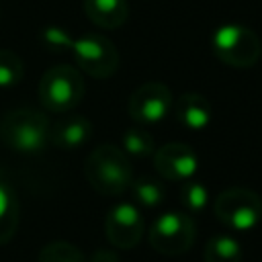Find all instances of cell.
<instances>
[{
  "instance_id": "6da1fadb",
  "label": "cell",
  "mask_w": 262,
  "mask_h": 262,
  "mask_svg": "<svg viewBox=\"0 0 262 262\" xmlns=\"http://www.w3.org/2000/svg\"><path fill=\"white\" fill-rule=\"evenodd\" d=\"M41 37L47 47L57 51H70L78 68L90 78H111L119 68V51L102 35L72 37L59 27H45Z\"/></svg>"
},
{
  "instance_id": "7a4b0ae2",
  "label": "cell",
  "mask_w": 262,
  "mask_h": 262,
  "mask_svg": "<svg viewBox=\"0 0 262 262\" xmlns=\"http://www.w3.org/2000/svg\"><path fill=\"white\" fill-rule=\"evenodd\" d=\"M49 119L33 106H16L0 119V143L20 156H37L49 143Z\"/></svg>"
},
{
  "instance_id": "3957f363",
  "label": "cell",
  "mask_w": 262,
  "mask_h": 262,
  "mask_svg": "<svg viewBox=\"0 0 262 262\" xmlns=\"http://www.w3.org/2000/svg\"><path fill=\"white\" fill-rule=\"evenodd\" d=\"M84 172L90 186L104 196H119L129 190L133 182V166L129 156L113 143L96 145L84 162Z\"/></svg>"
},
{
  "instance_id": "277c9868",
  "label": "cell",
  "mask_w": 262,
  "mask_h": 262,
  "mask_svg": "<svg viewBox=\"0 0 262 262\" xmlns=\"http://www.w3.org/2000/svg\"><path fill=\"white\" fill-rule=\"evenodd\" d=\"M213 53L231 68H252L262 57V41L258 33L239 23H227L215 29L211 37Z\"/></svg>"
},
{
  "instance_id": "5b68a950",
  "label": "cell",
  "mask_w": 262,
  "mask_h": 262,
  "mask_svg": "<svg viewBox=\"0 0 262 262\" xmlns=\"http://www.w3.org/2000/svg\"><path fill=\"white\" fill-rule=\"evenodd\" d=\"M84 76L80 74V70L68 63L49 68L39 80L41 106L51 113H70L84 98Z\"/></svg>"
},
{
  "instance_id": "8992f818",
  "label": "cell",
  "mask_w": 262,
  "mask_h": 262,
  "mask_svg": "<svg viewBox=\"0 0 262 262\" xmlns=\"http://www.w3.org/2000/svg\"><path fill=\"white\" fill-rule=\"evenodd\" d=\"M213 211L225 227L250 231L262 221V196L246 186H229L217 194Z\"/></svg>"
},
{
  "instance_id": "52a82bcc",
  "label": "cell",
  "mask_w": 262,
  "mask_h": 262,
  "mask_svg": "<svg viewBox=\"0 0 262 262\" xmlns=\"http://www.w3.org/2000/svg\"><path fill=\"white\" fill-rule=\"evenodd\" d=\"M149 246L162 256H182L196 239V225L190 215L180 211H166L156 217L149 231Z\"/></svg>"
},
{
  "instance_id": "ba28073f",
  "label": "cell",
  "mask_w": 262,
  "mask_h": 262,
  "mask_svg": "<svg viewBox=\"0 0 262 262\" xmlns=\"http://www.w3.org/2000/svg\"><path fill=\"white\" fill-rule=\"evenodd\" d=\"M174 108V94L162 82H145L137 86L129 96V115L131 119L141 125H160L164 123Z\"/></svg>"
},
{
  "instance_id": "9c48e42d",
  "label": "cell",
  "mask_w": 262,
  "mask_h": 262,
  "mask_svg": "<svg viewBox=\"0 0 262 262\" xmlns=\"http://www.w3.org/2000/svg\"><path fill=\"white\" fill-rule=\"evenodd\" d=\"M143 215L133 203H115L104 217V233L111 246L119 250H133L143 237Z\"/></svg>"
},
{
  "instance_id": "30bf717a",
  "label": "cell",
  "mask_w": 262,
  "mask_h": 262,
  "mask_svg": "<svg viewBox=\"0 0 262 262\" xmlns=\"http://www.w3.org/2000/svg\"><path fill=\"white\" fill-rule=\"evenodd\" d=\"M154 166L162 178L174 180V182H184V180H190L196 176V172L201 168V160L190 145L172 141V143H164L162 147H156Z\"/></svg>"
},
{
  "instance_id": "8fae6325",
  "label": "cell",
  "mask_w": 262,
  "mask_h": 262,
  "mask_svg": "<svg viewBox=\"0 0 262 262\" xmlns=\"http://www.w3.org/2000/svg\"><path fill=\"white\" fill-rule=\"evenodd\" d=\"M172 115L180 127H184L188 131H203L209 127V123L213 119V106L205 94L184 92L178 98H174Z\"/></svg>"
},
{
  "instance_id": "7c38bea8",
  "label": "cell",
  "mask_w": 262,
  "mask_h": 262,
  "mask_svg": "<svg viewBox=\"0 0 262 262\" xmlns=\"http://www.w3.org/2000/svg\"><path fill=\"white\" fill-rule=\"evenodd\" d=\"M92 135V121L84 115H70L49 127V143L61 149H76Z\"/></svg>"
},
{
  "instance_id": "4fadbf2b",
  "label": "cell",
  "mask_w": 262,
  "mask_h": 262,
  "mask_svg": "<svg viewBox=\"0 0 262 262\" xmlns=\"http://www.w3.org/2000/svg\"><path fill=\"white\" fill-rule=\"evenodd\" d=\"M86 16L102 29H119L129 18L127 0H84Z\"/></svg>"
},
{
  "instance_id": "5bb4252c",
  "label": "cell",
  "mask_w": 262,
  "mask_h": 262,
  "mask_svg": "<svg viewBox=\"0 0 262 262\" xmlns=\"http://www.w3.org/2000/svg\"><path fill=\"white\" fill-rule=\"evenodd\" d=\"M20 219V203L14 192V188L0 178V246L8 244L16 229Z\"/></svg>"
},
{
  "instance_id": "9a60e30c",
  "label": "cell",
  "mask_w": 262,
  "mask_h": 262,
  "mask_svg": "<svg viewBox=\"0 0 262 262\" xmlns=\"http://www.w3.org/2000/svg\"><path fill=\"white\" fill-rule=\"evenodd\" d=\"M242 244L229 233H215L205 244V262H242Z\"/></svg>"
},
{
  "instance_id": "2e32d148",
  "label": "cell",
  "mask_w": 262,
  "mask_h": 262,
  "mask_svg": "<svg viewBox=\"0 0 262 262\" xmlns=\"http://www.w3.org/2000/svg\"><path fill=\"white\" fill-rule=\"evenodd\" d=\"M129 188L133 194V201L143 209H158L166 201V186L156 178L141 176L133 180Z\"/></svg>"
},
{
  "instance_id": "e0dca14e",
  "label": "cell",
  "mask_w": 262,
  "mask_h": 262,
  "mask_svg": "<svg viewBox=\"0 0 262 262\" xmlns=\"http://www.w3.org/2000/svg\"><path fill=\"white\" fill-rule=\"evenodd\" d=\"M121 149L131 158H149L156 151V143L149 131H145L141 125H133L123 131Z\"/></svg>"
},
{
  "instance_id": "ac0fdd59",
  "label": "cell",
  "mask_w": 262,
  "mask_h": 262,
  "mask_svg": "<svg viewBox=\"0 0 262 262\" xmlns=\"http://www.w3.org/2000/svg\"><path fill=\"white\" fill-rule=\"evenodd\" d=\"M39 262H90V258L78 246L63 239H55L43 246Z\"/></svg>"
},
{
  "instance_id": "d6986e66",
  "label": "cell",
  "mask_w": 262,
  "mask_h": 262,
  "mask_svg": "<svg viewBox=\"0 0 262 262\" xmlns=\"http://www.w3.org/2000/svg\"><path fill=\"white\" fill-rule=\"evenodd\" d=\"M25 76V61L12 49H0V90L16 86Z\"/></svg>"
},
{
  "instance_id": "ffe728a7",
  "label": "cell",
  "mask_w": 262,
  "mask_h": 262,
  "mask_svg": "<svg viewBox=\"0 0 262 262\" xmlns=\"http://www.w3.org/2000/svg\"><path fill=\"white\" fill-rule=\"evenodd\" d=\"M178 199H180V205L188 211V213H194V211H203L209 203V192H207V186L196 182V180H184L180 184V190H178Z\"/></svg>"
},
{
  "instance_id": "44dd1931",
  "label": "cell",
  "mask_w": 262,
  "mask_h": 262,
  "mask_svg": "<svg viewBox=\"0 0 262 262\" xmlns=\"http://www.w3.org/2000/svg\"><path fill=\"white\" fill-rule=\"evenodd\" d=\"M90 262H119V256L113 250H96L92 254Z\"/></svg>"
}]
</instances>
